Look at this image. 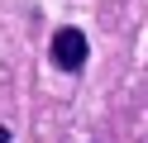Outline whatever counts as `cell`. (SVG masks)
I'll list each match as a JSON object with an SVG mask.
<instances>
[{"instance_id": "6da1fadb", "label": "cell", "mask_w": 148, "mask_h": 143, "mask_svg": "<svg viewBox=\"0 0 148 143\" xmlns=\"http://www.w3.org/2000/svg\"><path fill=\"white\" fill-rule=\"evenodd\" d=\"M53 62L62 67V72H81V67H86V34H81V29H58V34H53Z\"/></svg>"}]
</instances>
